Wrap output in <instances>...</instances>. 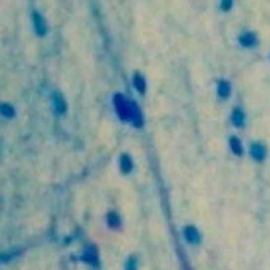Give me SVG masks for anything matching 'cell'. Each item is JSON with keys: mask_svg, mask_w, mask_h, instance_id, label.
<instances>
[{"mask_svg": "<svg viewBox=\"0 0 270 270\" xmlns=\"http://www.w3.org/2000/svg\"><path fill=\"white\" fill-rule=\"evenodd\" d=\"M113 106H115V113L121 119L122 122H130V100L122 94V92H117L113 96Z\"/></svg>", "mask_w": 270, "mask_h": 270, "instance_id": "obj_1", "label": "cell"}, {"mask_svg": "<svg viewBox=\"0 0 270 270\" xmlns=\"http://www.w3.org/2000/svg\"><path fill=\"white\" fill-rule=\"evenodd\" d=\"M181 233H183V239L189 244H192V246H196V244H200L202 242V233H200V229L196 226H192V224H187V226L181 229Z\"/></svg>", "mask_w": 270, "mask_h": 270, "instance_id": "obj_2", "label": "cell"}, {"mask_svg": "<svg viewBox=\"0 0 270 270\" xmlns=\"http://www.w3.org/2000/svg\"><path fill=\"white\" fill-rule=\"evenodd\" d=\"M250 156L254 161L257 163H263L267 156H269V148H267V144L263 142H252V146H250Z\"/></svg>", "mask_w": 270, "mask_h": 270, "instance_id": "obj_3", "label": "cell"}, {"mask_svg": "<svg viewBox=\"0 0 270 270\" xmlns=\"http://www.w3.org/2000/svg\"><path fill=\"white\" fill-rule=\"evenodd\" d=\"M130 122L135 128H142L144 126V115H142L141 107L135 104L134 100H130Z\"/></svg>", "mask_w": 270, "mask_h": 270, "instance_id": "obj_4", "label": "cell"}, {"mask_svg": "<svg viewBox=\"0 0 270 270\" xmlns=\"http://www.w3.org/2000/svg\"><path fill=\"white\" fill-rule=\"evenodd\" d=\"M237 41H239V45H241L242 48H254L259 39H257V36L254 32H242Z\"/></svg>", "mask_w": 270, "mask_h": 270, "instance_id": "obj_5", "label": "cell"}, {"mask_svg": "<svg viewBox=\"0 0 270 270\" xmlns=\"http://www.w3.org/2000/svg\"><path fill=\"white\" fill-rule=\"evenodd\" d=\"M229 121H231V124H233L235 128H242V126L246 124V113H244V109H242V107H233Z\"/></svg>", "mask_w": 270, "mask_h": 270, "instance_id": "obj_6", "label": "cell"}, {"mask_svg": "<svg viewBox=\"0 0 270 270\" xmlns=\"http://www.w3.org/2000/svg\"><path fill=\"white\" fill-rule=\"evenodd\" d=\"M217 94H219V98L221 100H227L229 98V94H231V84L224 78L219 80V82H217Z\"/></svg>", "mask_w": 270, "mask_h": 270, "instance_id": "obj_7", "label": "cell"}, {"mask_svg": "<svg viewBox=\"0 0 270 270\" xmlns=\"http://www.w3.org/2000/svg\"><path fill=\"white\" fill-rule=\"evenodd\" d=\"M119 169H121L122 174H130V172L134 171V159L130 154H121L119 157Z\"/></svg>", "mask_w": 270, "mask_h": 270, "instance_id": "obj_8", "label": "cell"}, {"mask_svg": "<svg viewBox=\"0 0 270 270\" xmlns=\"http://www.w3.org/2000/svg\"><path fill=\"white\" fill-rule=\"evenodd\" d=\"M132 84H134V89L139 94H146V80H144L141 72H135L134 78H132Z\"/></svg>", "mask_w": 270, "mask_h": 270, "instance_id": "obj_9", "label": "cell"}, {"mask_svg": "<svg viewBox=\"0 0 270 270\" xmlns=\"http://www.w3.org/2000/svg\"><path fill=\"white\" fill-rule=\"evenodd\" d=\"M84 261L89 263L91 267H98L100 261H98V254H96V248L94 246H87L86 252H84Z\"/></svg>", "mask_w": 270, "mask_h": 270, "instance_id": "obj_10", "label": "cell"}, {"mask_svg": "<svg viewBox=\"0 0 270 270\" xmlns=\"http://www.w3.org/2000/svg\"><path fill=\"white\" fill-rule=\"evenodd\" d=\"M106 222H107V226H109V227L119 229L121 224H122V219H121V215L117 213V211H109V213L106 215Z\"/></svg>", "mask_w": 270, "mask_h": 270, "instance_id": "obj_11", "label": "cell"}, {"mask_svg": "<svg viewBox=\"0 0 270 270\" xmlns=\"http://www.w3.org/2000/svg\"><path fill=\"white\" fill-rule=\"evenodd\" d=\"M229 148H231V152H233L235 156H242L244 154V146H242V141L237 137V135H233V137H229Z\"/></svg>", "mask_w": 270, "mask_h": 270, "instance_id": "obj_12", "label": "cell"}, {"mask_svg": "<svg viewBox=\"0 0 270 270\" xmlns=\"http://www.w3.org/2000/svg\"><path fill=\"white\" fill-rule=\"evenodd\" d=\"M34 26H36V32L39 36H45V34H46V24H45L43 17L39 13H34Z\"/></svg>", "mask_w": 270, "mask_h": 270, "instance_id": "obj_13", "label": "cell"}, {"mask_svg": "<svg viewBox=\"0 0 270 270\" xmlns=\"http://www.w3.org/2000/svg\"><path fill=\"white\" fill-rule=\"evenodd\" d=\"M54 106H56V111L59 115H63L67 111V102H65L59 92H54Z\"/></svg>", "mask_w": 270, "mask_h": 270, "instance_id": "obj_14", "label": "cell"}, {"mask_svg": "<svg viewBox=\"0 0 270 270\" xmlns=\"http://www.w3.org/2000/svg\"><path fill=\"white\" fill-rule=\"evenodd\" d=\"M124 270H139V259H137V256H130L126 259Z\"/></svg>", "mask_w": 270, "mask_h": 270, "instance_id": "obj_15", "label": "cell"}, {"mask_svg": "<svg viewBox=\"0 0 270 270\" xmlns=\"http://www.w3.org/2000/svg\"><path fill=\"white\" fill-rule=\"evenodd\" d=\"M231 7H233V0H222V2H221V9L224 11V13L229 11Z\"/></svg>", "mask_w": 270, "mask_h": 270, "instance_id": "obj_16", "label": "cell"}]
</instances>
